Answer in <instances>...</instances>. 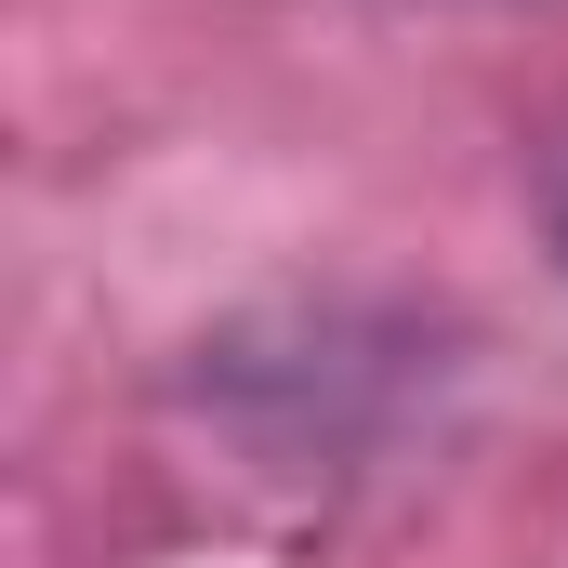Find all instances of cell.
Instances as JSON below:
<instances>
[{"label":"cell","mask_w":568,"mask_h":568,"mask_svg":"<svg viewBox=\"0 0 568 568\" xmlns=\"http://www.w3.org/2000/svg\"><path fill=\"white\" fill-rule=\"evenodd\" d=\"M556 278H568V199H556Z\"/></svg>","instance_id":"cell-1"}]
</instances>
